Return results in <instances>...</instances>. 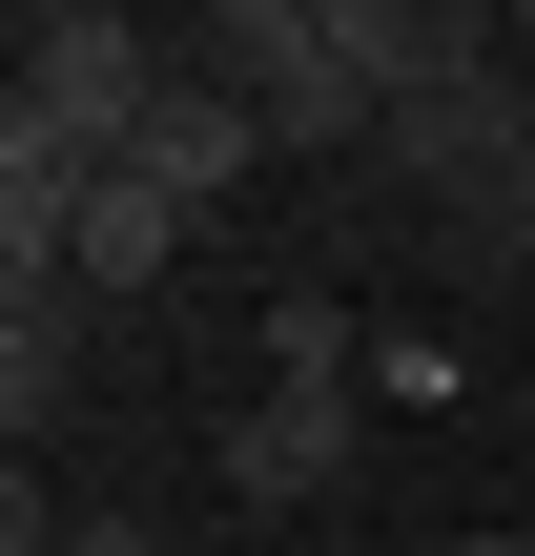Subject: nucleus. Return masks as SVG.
<instances>
[{
	"label": "nucleus",
	"mask_w": 535,
	"mask_h": 556,
	"mask_svg": "<svg viewBox=\"0 0 535 556\" xmlns=\"http://www.w3.org/2000/svg\"><path fill=\"white\" fill-rule=\"evenodd\" d=\"M0 413H21V454L82 413V289H21V330H0Z\"/></svg>",
	"instance_id": "6"
},
{
	"label": "nucleus",
	"mask_w": 535,
	"mask_h": 556,
	"mask_svg": "<svg viewBox=\"0 0 535 556\" xmlns=\"http://www.w3.org/2000/svg\"><path fill=\"white\" fill-rule=\"evenodd\" d=\"M0 62H21L0 144H62V165H124V144H144V103L186 83V62H165V41H144L124 0H41V21H21Z\"/></svg>",
	"instance_id": "1"
},
{
	"label": "nucleus",
	"mask_w": 535,
	"mask_h": 556,
	"mask_svg": "<svg viewBox=\"0 0 535 556\" xmlns=\"http://www.w3.org/2000/svg\"><path fill=\"white\" fill-rule=\"evenodd\" d=\"M495 41H515V83H535V0H515V21H495Z\"/></svg>",
	"instance_id": "9"
},
{
	"label": "nucleus",
	"mask_w": 535,
	"mask_h": 556,
	"mask_svg": "<svg viewBox=\"0 0 535 556\" xmlns=\"http://www.w3.org/2000/svg\"><path fill=\"white\" fill-rule=\"evenodd\" d=\"M351 433H371V392H247V413L206 433V475H227L247 516H309V495L351 475Z\"/></svg>",
	"instance_id": "3"
},
{
	"label": "nucleus",
	"mask_w": 535,
	"mask_h": 556,
	"mask_svg": "<svg viewBox=\"0 0 535 556\" xmlns=\"http://www.w3.org/2000/svg\"><path fill=\"white\" fill-rule=\"evenodd\" d=\"M206 83H247L268 103V144H309V165H371L392 144V103H371V62H351V21L330 0H206V41H186Z\"/></svg>",
	"instance_id": "2"
},
{
	"label": "nucleus",
	"mask_w": 535,
	"mask_h": 556,
	"mask_svg": "<svg viewBox=\"0 0 535 556\" xmlns=\"http://www.w3.org/2000/svg\"><path fill=\"white\" fill-rule=\"evenodd\" d=\"M515 206H535V103H515Z\"/></svg>",
	"instance_id": "10"
},
{
	"label": "nucleus",
	"mask_w": 535,
	"mask_h": 556,
	"mask_svg": "<svg viewBox=\"0 0 535 556\" xmlns=\"http://www.w3.org/2000/svg\"><path fill=\"white\" fill-rule=\"evenodd\" d=\"M124 165H144V186H186V206H227V186H247V165H268V103H247V83H206V62H186V83H165V103H144V144H124Z\"/></svg>",
	"instance_id": "4"
},
{
	"label": "nucleus",
	"mask_w": 535,
	"mask_h": 556,
	"mask_svg": "<svg viewBox=\"0 0 535 556\" xmlns=\"http://www.w3.org/2000/svg\"><path fill=\"white\" fill-rule=\"evenodd\" d=\"M186 227H206L186 186H144V165H103V186H82V248H62V268H82V309H103V289H165V268H186Z\"/></svg>",
	"instance_id": "5"
},
{
	"label": "nucleus",
	"mask_w": 535,
	"mask_h": 556,
	"mask_svg": "<svg viewBox=\"0 0 535 556\" xmlns=\"http://www.w3.org/2000/svg\"><path fill=\"white\" fill-rule=\"evenodd\" d=\"M268 392H351V289H268Z\"/></svg>",
	"instance_id": "7"
},
{
	"label": "nucleus",
	"mask_w": 535,
	"mask_h": 556,
	"mask_svg": "<svg viewBox=\"0 0 535 556\" xmlns=\"http://www.w3.org/2000/svg\"><path fill=\"white\" fill-rule=\"evenodd\" d=\"M41 556H165V516H62Z\"/></svg>",
	"instance_id": "8"
}]
</instances>
